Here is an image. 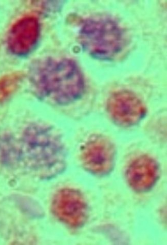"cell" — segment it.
Returning <instances> with one entry per match:
<instances>
[{
    "label": "cell",
    "mask_w": 167,
    "mask_h": 245,
    "mask_svg": "<svg viewBox=\"0 0 167 245\" xmlns=\"http://www.w3.org/2000/svg\"><path fill=\"white\" fill-rule=\"evenodd\" d=\"M31 78L38 94L58 105L71 104L84 93L83 74L76 63L69 58L40 60L35 65Z\"/></svg>",
    "instance_id": "6da1fadb"
},
{
    "label": "cell",
    "mask_w": 167,
    "mask_h": 245,
    "mask_svg": "<svg viewBox=\"0 0 167 245\" xmlns=\"http://www.w3.org/2000/svg\"><path fill=\"white\" fill-rule=\"evenodd\" d=\"M79 40L87 53L102 59H110L120 52L125 42L123 29L114 20L105 17L85 20Z\"/></svg>",
    "instance_id": "7a4b0ae2"
},
{
    "label": "cell",
    "mask_w": 167,
    "mask_h": 245,
    "mask_svg": "<svg viewBox=\"0 0 167 245\" xmlns=\"http://www.w3.org/2000/svg\"><path fill=\"white\" fill-rule=\"evenodd\" d=\"M107 110L114 122L123 127H131L138 124L146 112L141 100L127 90L117 91L110 96Z\"/></svg>",
    "instance_id": "3957f363"
},
{
    "label": "cell",
    "mask_w": 167,
    "mask_h": 245,
    "mask_svg": "<svg viewBox=\"0 0 167 245\" xmlns=\"http://www.w3.org/2000/svg\"><path fill=\"white\" fill-rule=\"evenodd\" d=\"M115 149L107 136L97 135L86 144L83 150L82 160L88 170L98 175H105L113 168Z\"/></svg>",
    "instance_id": "277c9868"
},
{
    "label": "cell",
    "mask_w": 167,
    "mask_h": 245,
    "mask_svg": "<svg viewBox=\"0 0 167 245\" xmlns=\"http://www.w3.org/2000/svg\"><path fill=\"white\" fill-rule=\"evenodd\" d=\"M40 33V24L34 15H27L15 24L8 36V45L11 50L19 55H25L35 47Z\"/></svg>",
    "instance_id": "5b68a950"
},
{
    "label": "cell",
    "mask_w": 167,
    "mask_h": 245,
    "mask_svg": "<svg viewBox=\"0 0 167 245\" xmlns=\"http://www.w3.org/2000/svg\"><path fill=\"white\" fill-rule=\"evenodd\" d=\"M158 173L159 168L155 160L148 156L141 155L129 165L126 177L133 189L143 192L153 187L158 178Z\"/></svg>",
    "instance_id": "8992f818"
},
{
    "label": "cell",
    "mask_w": 167,
    "mask_h": 245,
    "mask_svg": "<svg viewBox=\"0 0 167 245\" xmlns=\"http://www.w3.org/2000/svg\"><path fill=\"white\" fill-rule=\"evenodd\" d=\"M55 209L57 215L64 222L78 225L83 222L86 208L78 193L71 190L61 191L55 201Z\"/></svg>",
    "instance_id": "52a82bcc"
}]
</instances>
